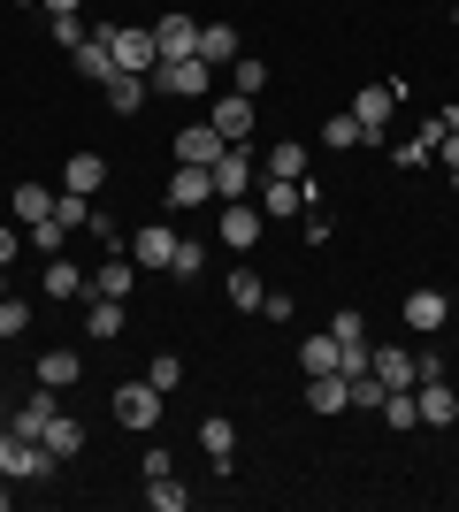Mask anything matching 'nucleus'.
<instances>
[{"label": "nucleus", "mask_w": 459, "mask_h": 512, "mask_svg": "<svg viewBox=\"0 0 459 512\" xmlns=\"http://www.w3.org/2000/svg\"><path fill=\"white\" fill-rule=\"evenodd\" d=\"M108 54H115V69H131V77H153V69H161L153 23H108Z\"/></svg>", "instance_id": "1"}, {"label": "nucleus", "mask_w": 459, "mask_h": 512, "mask_svg": "<svg viewBox=\"0 0 459 512\" xmlns=\"http://www.w3.org/2000/svg\"><path fill=\"white\" fill-rule=\"evenodd\" d=\"M207 176H215V199H253V184H261V153H253V146H222V161Z\"/></svg>", "instance_id": "2"}, {"label": "nucleus", "mask_w": 459, "mask_h": 512, "mask_svg": "<svg viewBox=\"0 0 459 512\" xmlns=\"http://www.w3.org/2000/svg\"><path fill=\"white\" fill-rule=\"evenodd\" d=\"M153 85L169 92V100H207V85H215V69L199 62V54H184V62H161V69H153Z\"/></svg>", "instance_id": "3"}, {"label": "nucleus", "mask_w": 459, "mask_h": 512, "mask_svg": "<svg viewBox=\"0 0 459 512\" xmlns=\"http://www.w3.org/2000/svg\"><path fill=\"white\" fill-rule=\"evenodd\" d=\"M398 107V85H368L360 100H352V123H360V146H383V123H391Z\"/></svg>", "instance_id": "4"}, {"label": "nucleus", "mask_w": 459, "mask_h": 512, "mask_svg": "<svg viewBox=\"0 0 459 512\" xmlns=\"http://www.w3.org/2000/svg\"><path fill=\"white\" fill-rule=\"evenodd\" d=\"M161 406H169V398H161V390H153L146 375L115 390V421H123V428H153V421H161Z\"/></svg>", "instance_id": "5"}, {"label": "nucleus", "mask_w": 459, "mask_h": 512, "mask_svg": "<svg viewBox=\"0 0 459 512\" xmlns=\"http://www.w3.org/2000/svg\"><path fill=\"white\" fill-rule=\"evenodd\" d=\"M261 230H268V214L253 207V199H222V245H230V253L261 245Z\"/></svg>", "instance_id": "6"}, {"label": "nucleus", "mask_w": 459, "mask_h": 512, "mask_svg": "<svg viewBox=\"0 0 459 512\" xmlns=\"http://www.w3.org/2000/svg\"><path fill=\"white\" fill-rule=\"evenodd\" d=\"M207 123L222 130V146H245V138H253V123H261V115H253V100H245V92H222V100H215V115H207Z\"/></svg>", "instance_id": "7"}, {"label": "nucleus", "mask_w": 459, "mask_h": 512, "mask_svg": "<svg viewBox=\"0 0 459 512\" xmlns=\"http://www.w3.org/2000/svg\"><path fill=\"white\" fill-rule=\"evenodd\" d=\"M131 260L146 268V276H169V260H176V230H169V222L138 230V237H131Z\"/></svg>", "instance_id": "8"}, {"label": "nucleus", "mask_w": 459, "mask_h": 512, "mask_svg": "<svg viewBox=\"0 0 459 512\" xmlns=\"http://www.w3.org/2000/svg\"><path fill=\"white\" fill-rule=\"evenodd\" d=\"M414 406H421V428H452L459 421V390L444 383V375L437 383H414Z\"/></svg>", "instance_id": "9"}, {"label": "nucleus", "mask_w": 459, "mask_h": 512, "mask_svg": "<svg viewBox=\"0 0 459 512\" xmlns=\"http://www.w3.org/2000/svg\"><path fill=\"white\" fill-rule=\"evenodd\" d=\"M153 46H161V62H184V54H199V23L169 8V16L153 23Z\"/></svg>", "instance_id": "10"}, {"label": "nucleus", "mask_w": 459, "mask_h": 512, "mask_svg": "<svg viewBox=\"0 0 459 512\" xmlns=\"http://www.w3.org/2000/svg\"><path fill=\"white\" fill-rule=\"evenodd\" d=\"M146 276V268H138L131 253H100V276H92V291H100V299H131V283Z\"/></svg>", "instance_id": "11"}, {"label": "nucleus", "mask_w": 459, "mask_h": 512, "mask_svg": "<svg viewBox=\"0 0 459 512\" xmlns=\"http://www.w3.org/2000/svg\"><path fill=\"white\" fill-rule=\"evenodd\" d=\"M368 367L383 375V390H414V383H421V375H414V352H406V344H375Z\"/></svg>", "instance_id": "12"}, {"label": "nucleus", "mask_w": 459, "mask_h": 512, "mask_svg": "<svg viewBox=\"0 0 459 512\" xmlns=\"http://www.w3.org/2000/svg\"><path fill=\"white\" fill-rule=\"evenodd\" d=\"M39 451L54 459V467H69V459L85 451V421H69V413H54V421H46V436H39Z\"/></svg>", "instance_id": "13"}, {"label": "nucleus", "mask_w": 459, "mask_h": 512, "mask_svg": "<svg viewBox=\"0 0 459 512\" xmlns=\"http://www.w3.org/2000/svg\"><path fill=\"white\" fill-rule=\"evenodd\" d=\"M398 314H406V329H444V321H452V299L421 283V291H406V306H398Z\"/></svg>", "instance_id": "14"}, {"label": "nucleus", "mask_w": 459, "mask_h": 512, "mask_svg": "<svg viewBox=\"0 0 459 512\" xmlns=\"http://www.w3.org/2000/svg\"><path fill=\"white\" fill-rule=\"evenodd\" d=\"M176 161H192V169H215V161H222V130H215V123H192L184 138H176Z\"/></svg>", "instance_id": "15"}, {"label": "nucleus", "mask_w": 459, "mask_h": 512, "mask_svg": "<svg viewBox=\"0 0 459 512\" xmlns=\"http://www.w3.org/2000/svg\"><path fill=\"white\" fill-rule=\"evenodd\" d=\"M207 199H215V176L192 169V161H176V176H169V207H207Z\"/></svg>", "instance_id": "16"}, {"label": "nucleus", "mask_w": 459, "mask_h": 512, "mask_svg": "<svg viewBox=\"0 0 459 512\" xmlns=\"http://www.w3.org/2000/svg\"><path fill=\"white\" fill-rule=\"evenodd\" d=\"M299 207H306V184H291V176H268L261 184V214L268 222H291Z\"/></svg>", "instance_id": "17"}, {"label": "nucleus", "mask_w": 459, "mask_h": 512, "mask_svg": "<svg viewBox=\"0 0 459 512\" xmlns=\"http://www.w3.org/2000/svg\"><path fill=\"white\" fill-rule=\"evenodd\" d=\"M69 62H77V77H92V85H108V77H115V54H108V23H100V31H92V39L77 46V54H69Z\"/></svg>", "instance_id": "18"}, {"label": "nucleus", "mask_w": 459, "mask_h": 512, "mask_svg": "<svg viewBox=\"0 0 459 512\" xmlns=\"http://www.w3.org/2000/svg\"><path fill=\"white\" fill-rule=\"evenodd\" d=\"M100 184H108V161H100V153H69L62 192H85V199H100Z\"/></svg>", "instance_id": "19"}, {"label": "nucleus", "mask_w": 459, "mask_h": 512, "mask_svg": "<svg viewBox=\"0 0 459 512\" xmlns=\"http://www.w3.org/2000/svg\"><path fill=\"white\" fill-rule=\"evenodd\" d=\"M306 406L314 413H352V383L345 375H306Z\"/></svg>", "instance_id": "20"}, {"label": "nucleus", "mask_w": 459, "mask_h": 512, "mask_svg": "<svg viewBox=\"0 0 459 512\" xmlns=\"http://www.w3.org/2000/svg\"><path fill=\"white\" fill-rule=\"evenodd\" d=\"M85 291H92V276L77 260H62V253L46 260V299H85Z\"/></svg>", "instance_id": "21"}, {"label": "nucleus", "mask_w": 459, "mask_h": 512, "mask_svg": "<svg viewBox=\"0 0 459 512\" xmlns=\"http://www.w3.org/2000/svg\"><path fill=\"white\" fill-rule=\"evenodd\" d=\"M54 192H62V184H16V199H8V207H16V222H23V230L54 214Z\"/></svg>", "instance_id": "22"}, {"label": "nucleus", "mask_w": 459, "mask_h": 512, "mask_svg": "<svg viewBox=\"0 0 459 512\" xmlns=\"http://www.w3.org/2000/svg\"><path fill=\"white\" fill-rule=\"evenodd\" d=\"M85 337H100V344L123 337V299H100V291H92V306H85Z\"/></svg>", "instance_id": "23"}, {"label": "nucleus", "mask_w": 459, "mask_h": 512, "mask_svg": "<svg viewBox=\"0 0 459 512\" xmlns=\"http://www.w3.org/2000/svg\"><path fill=\"white\" fill-rule=\"evenodd\" d=\"M54 413H62V406H54V390L39 383V390L16 406V421H8V428H23V436H46V421H54Z\"/></svg>", "instance_id": "24"}, {"label": "nucleus", "mask_w": 459, "mask_h": 512, "mask_svg": "<svg viewBox=\"0 0 459 512\" xmlns=\"http://www.w3.org/2000/svg\"><path fill=\"white\" fill-rule=\"evenodd\" d=\"M199 451H207L215 467H230V459H238V428L222 421V413H215V421H199Z\"/></svg>", "instance_id": "25"}, {"label": "nucleus", "mask_w": 459, "mask_h": 512, "mask_svg": "<svg viewBox=\"0 0 459 512\" xmlns=\"http://www.w3.org/2000/svg\"><path fill=\"white\" fill-rule=\"evenodd\" d=\"M199 62H207V69L238 62V31H230V23H199Z\"/></svg>", "instance_id": "26"}, {"label": "nucleus", "mask_w": 459, "mask_h": 512, "mask_svg": "<svg viewBox=\"0 0 459 512\" xmlns=\"http://www.w3.org/2000/svg\"><path fill=\"white\" fill-rule=\"evenodd\" d=\"M146 77H131V69H115V77H108V107H115V115H138V107H146Z\"/></svg>", "instance_id": "27"}, {"label": "nucleus", "mask_w": 459, "mask_h": 512, "mask_svg": "<svg viewBox=\"0 0 459 512\" xmlns=\"http://www.w3.org/2000/svg\"><path fill=\"white\" fill-rule=\"evenodd\" d=\"M261 169H268V176H291V184H299V176H306V146H299V138H276V146L261 153Z\"/></svg>", "instance_id": "28"}, {"label": "nucleus", "mask_w": 459, "mask_h": 512, "mask_svg": "<svg viewBox=\"0 0 459 512\" xmlns=\"http://www.w3.org/2000/svg\"><path fill=\"white\" fill-rule=\"evenodd\" d=\"M299 367H306V375H345V367H337V337H329V329H322V337H306Z\"/></svg>", "instance_id": "29"}, {"label": "nucleus", "mask_w": 459, "mask_h": 512, "mask_svg": "<svg viewBox=\"0 0 459 512\" xmlns=\"http://www.w3.org/2000/svg\"><path fill=\"white\" fill-rule=\"evenodd\" d=\"M352 383V413H383V398H391V390H383V375H375V367H360V375H345Z\"/></svg>", "instance_id": "30"}, {"label": "nucleus", "mask_w": 459, "mask_h": 512, "mask_svg": "<svg viewBox=\"0 0 459 512\" xmlns=\"http://www.w3.org/2000/svg\"><path fill=\"white\" fill-rule=\"evenodd\" d=\"M31 375H39L46 390H69V383H77V375H85V367H77V352H46V360L31 367Z\"/></svg>", "instance_id": "31"}, {"label": "nucleus", "mask_w": 459, "mask_h": 512, "mask_svg": "<svg viewBox=\"0 0 459 512\" xmlns=\"http://www.w3.org/2000/svg\"><path fill=\"white\" fill-rule=\"evenodd\" d=\"M169 276H176V283H199V276H207V245L176 237V260H169Z\"/></svg>", "instance_id": "32"}, {"label": "nucleus", "mask_w": 459, "mask_h": 512, "mask_svg": "<svg viewBox=\"0 0 459 512\" xmlns=\"http://www.w3.org/2000/svg\"><path fill=\"white\" fill-rule=\"evenodd\" d=\"M261 299H268V283L253 276V268H230V306H245V314H261Z\"/></svg>", "instance_id": "33"}, {"label": "nucleus", "mask_w": 459, "mask_h": 512, "mask_svg": "<svg viewBox=\"0 0 459 512\" xmlns=\"http://www.w3.org/2000/svg\"><path fill=\"white\" fill-rule=\"evenodd\" d=\"M146 505H153V512H184V505H192V490H184V482H176V474H153V490H146Z\"/></svg>", "instance_id": "34"}, {"label": "nucleus", "mask_w": 459, "mask_h": 512, "mask_svg": "<svg viewBox=\"0 0 459 512\" xmlns=\"http://www.w3.org/2000/svg\"><path fill=\"white\" fill-rule=\"evenodd\" d=\"M54 222H62V230H85V222H92V199L85 192H54Z\"/></svg>", "instance_id": "35"}, {"label": "nucleus", "mask_w": 459, "mask_h": 512, "mask_svg": "<svg viewBox=\"0 0 459 512\" xmlns=\"http://www.w3.org/2000/svg\"><path fill=\"white\" fill-rule=\"evenodd\" d=\"M146 383L161 390V398H176V383H184V360H176V352H161V360L146 367Z\"/></svg>", "instance_id": "36"}, {"label": "nucleus", "mask_w": 459, "mask_h": 512, "mask_svg": "<svg viewBox=\"0 0 459 512\" xmlns=\"http://www.w3.org/2000/svg\"><path fill=\"white\" fill-rule=\"evenodd\" d=\"M261 85H268V62H230V92L261 100Z\"/></svg>", "instance_id": "37"}, {"label": "nucleus", "mask_w": 459, "mask_h": 512, "mask_svg": "<svg viewBox=\"0 0 459 512\" xmlns=\"http://www.w3.org/2000/svg\"><path fill=\"white\" fill-rule=\"evenodd\" d=\"M383 421H391V428H421V406H414V390H391V398H383Z\"/></svg>", "instance_id": "38"}, {"label": "nucleus", "mask_w": 459, "mask_h": 512, "mask_svg": "<svg viewBox=\"0 0 459 512\" xmlns=\"http://www.w3.org/2000/svg\"><path fill=\"white\" fill-rule=\"evenodd\" d=\"M23 245H39V253L54 260V253H62V245H69V230H62V222H54V214H46V222H31V237H23Z\"/></svg>", "instance_id": "39"}, {"label": "nucleus", "mask_w": 459, "mask_h": 512, "mask_svg": "<svg viewBox=\"0 0 459 512\" xmlns=\"http://www.w3.org/2000/svg\"><path fill=\"white\" fill-rule=\"evenodd\" d=\"M322 146H329V153L360 146V123H352V115H329V123H322Z\"/></svg>", "instance_id": "40"}, {"label": "nucleus", "mask_w": 459, "mask_h": 512, "mask_svg": "<svg viewBox=\"0 0 459 512\" xmlns=\"http://www.w3.org/2000/svg\"><path fill=\"white\" fill-rule=\"evenodd\" d=\"M85 39H92V23H85V16H54V46H62V54H77Z\"/></svg>", "instance_id": "41"}, {"label": "nucleus", "mask_w": 459, "mask_h": 512, "mask_svg": "<svg viewBox=\"0 0 459 512\" xmlns=\"http://www.w3.org/2000/svg\"><path fill=\"white\" fill-rule=\"evenodd\" d=\"M391 161H398V169H421V161H437V146H429V138H421V130H414L406 146H391Z\"/></svg>", "instance_id": "42"}, {"label": "nucleus", "mask_w": 459, "mask_h": 512, "mask_svg": "<svg viewBox=\"0 0 459 512\" xmlns=\"http://www.w3.org/2000/svg\"><path fill=\"white\" fill-rule=\"evenodd\" d=\"M23 329H31V306H23V299H0V337H23Z\"/></svg>", "instance_id": "43"}, {"label": "nucleus", "mask_w": 459, "mask_h": 512, "mask_svg": "<svg viewBox=\"0 0 459 512\" xmlns=\"http://www.w3.org/2000/svg\"><path fill=\"white\" fill-rule=\"evenodd\" d=\"M437 161H444V169L459 176V130H444V138H437Z\"/></svg>", "instance_id": "44"}, {"label": "nucleus", "mask_w": 459, "mask_h": 512, "mask_svg": "<svg viewBox=\"0 0 459 512\" xmlns=\"http://www.w3.org/2000/svg\"><path fill=\"white\" fill-rule=\"evenodd\" d=\"M16 253H23V237L8 230V222H0V268H8V260H16Z\"/></svg>", "instance_id": "45"}, {"label": "nucleus", "mask_w": 459, "mask_h": 512, "mask_svg": "<svg viewBox=\"0 0 459 512\" xmlns=\"http://www.w3.org/2000/svg\"><path fill=\"white\" fill-rule=\"evenodd\" d=\"M46 16H77V0H46Z\"/></svg>", "instance_id": "46"}, {"label": "nucleus", "mask_w": 459, "mask_h": 512, "mask_svg": "<svg viewBox=\"0 0 459 512\" xmlns=\"http://www.w3.org/2000/svg\"><path fill=\"white\" fill-rule=\"evenodd\" d=\"M0 299H8V268H0Z\"/></svg>", "instance_id": "47"}, {"label": "nucleus", "mask_w": 459, "mask_h": 512, "mask_svg": "<svg viewBox=\"0 0 459 512\" xmlns=\"http://www.w3.org/2000/svg\"><path fill=\"white\" fill-rule=\"evenodd\" d=\"M0 421H8V398H0Z\"/></svg>", "instance_id": "48"}, {"label": "nucleus", "mask_w": 459, "mask_h": 512, "mask_svg": "<svg viewBox=\"0 0 459 512\" xmlns=\"http://www.w3.org/2000/svg\"><path fill=\"white\" fill-rule=\"evenodd\" d=\"M452 329H459V306H452Z\"/></svg>", "instance_id": "49"}, {"label": "nucleus", "mask_w": 459, "mask_h": 512, "mask_svg": "<svg viewBox=\"0 0 459 512\" xmlns=\"http://www.w3.org/2000/svg\"><path fill=\"white\" fill-rule=\"evenodd\" d=\"M452 23H459V8H452Z\"/></svg>", "instance_id": "50"}]
</instances>
